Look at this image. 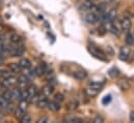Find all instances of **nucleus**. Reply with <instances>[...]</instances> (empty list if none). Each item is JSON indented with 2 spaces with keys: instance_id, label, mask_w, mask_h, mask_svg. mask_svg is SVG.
<instances>
[{
  "instance_id": "obj_36",
  "label": "nucleus",
  "mask_w": 134,
  "mask_h": 123,
  "mask_svg": "<svg viewBox=\"0 0 134 123\" xmlns=\"http://www.w3.org/2000/svg\"><path fill=\"white\" fill-rule=\"evenodd\" d=\"M4 116H5V114H4L3 110H0V119H3V118H4Z\"/></svg>"
},
{
  "instance_id": "obj_41",
  "label": "nucleus",
  "mask_w": 134,
  "mask_h": 123,
  "mask_svg": "<svg viewBox=\"0 0 134 123\" xmlns=\"http://www.w3.org/2000/svg\"><path fill=\"white\" fill-rule=\"evenodd\" d=\"M92 1H94V2H95V1H97V0H92Z\"/></svg>"
},
{
  "instance_id": "obj_12",
  "label": "nucleus",
  "mask_w": 134,
  "mask_h": 123,
  "mask_svg": "<svg viewBox=\"0 0 134 123\" xmlns=\"http://www.w3.org/2000/svg\"><path fill=\"white\" fill-rule=\"evenodd\" d=\"M26 90H27V93H28V102H30L31 99H32V97L37 93L36 86H35V85H29Z\"/></svg>"
},
{
  "instance_id": "obj_9",
  "label": "nucleus",
  "mask_w": 134,
  "mask_h": 123,
  "mask_svg": "<svg viewBox=\"0 0 134 123\" xmlns=\"http://www.w3.org/2000/svg\"><path fill=\"white\" fill-rule=\"evenodd\" d=\"M48 103H49V100H48L47 96H45L43 93H41V94H40V99H38V101L36 102L37 107H38L40 109H45V108L48 107Z\"/></svg>"
},
{
  "instance_id": "obj_15",
  "label": "nucleus",
  "mask_w": 134,
  "mask_h": 123,
  "mask_svg": "<svg viewBox=\"0 0 134 123\" xmlns=\"http://www.w3.org/2000/svg\"><path fill=\"white\" fill-rule=\"evenodd\" d=\"M100 92H101L100 90H97V89L92 88V87H90V86H87V87L85 88V93H86V95L90 96V97H94V96L98 95Z\"/></svg>"
},
{
  "instance_id": "obj_14",
  "label": "nucleus",
  "mask_w": 134,
  "mask_h": 123,
  "mask_svg": "<svg viewBox=\"0 0 134 123\" xmlns=\"http://www.w3.org/2000/svg\"><path fill=\"white\" fill-rule=\"evenodd\" d=\"M19 64H20V66H21L22 69H28V68H31V62H30L29 59H27V58H23V59H21L20 62H19Z\"/></svg>"
},
{
  "instance_id": "obj_29",
  "label": "nucleus",
  "mask_w": 134,
  "mask_h": 123,
  "mask_svg": "<svg viewBox=\"0 0 134 123\" xmlns=\"http://www.w3.org/2000/svg\"><path fill=\"white\" fill-rule=\"evenodd\" d=\"M9 76V71L6 69H1L0 70V79H5L6 77Z\"/></svg>"
},
{
  "instance_id": "obj_39",
  "label": "nucleus",
  "mask_w": 134,
  "mask_h": 123,
  "mask_svg": "<svg viewBox=\"0 0 134 123\" xmlns=\"http://www.w3.org/2000/svg\"><path fill=\"white\" fill-rule=\"evenodd\" d=\"M3 87H4V86H3V83H2L1 81H0V90H1V89H2Z\"/></svg>"
},
{
  "instance_id": "obj_37",
  "label": "nucleus",
  "mask_w": 134,
  "mask_h": 123,
  "mask_svg": "<svg viewBox=\"0 0 134 123\" xmlns=\"http://www.w3.org/2000/svg\"><path fill=\"white\" fill-rule=\"evenodd\" d=\"M130 121L134 122V112H131V114H130Z\"/></svg>"
},
{
  "instance_id": "obj_23",
  "label": "nucleus",
  "mask_w": 134,
  "mask_h": 123,
  "mask_svg": "<svg viewBox=\"0 0 134 123\" xmlns=\"http://www.w3.org/2000/svg\"><path fill=\"white\" fill-rule=\"evenodd\" d=\"M25 72H24V75L25 76H27L30 80H32V79H34L35 77H36V73H35V71H34V70H31L30 68H28V69H23Z\"/></svg>"
},
{
  "instance_id": "obj_22",
  "label": "nucleus",
  "mask_w": 134,
  "mask_h": 123,
  "mask_svg": "<svg viewBox=\"0 0 134 123\" xmlns=\"http://www.w3.org/2000/svg\"><path fill=\"white\" fill-rule=\"evenodd\" d=\"M118 85H119V87H120L122 90H127V89L130 87V84H129L128 81H126V80H120L119 83H118Z\"/></svg>"
},
{
  "instance_id": "obj_8",
  "label": "nucleus",
  "mask_w": 134,
  "mask_h": 123,
  "mask_svg": "<svg viewBox=\"0 0 134 123\" xmlns=\"http://www.w3.org/2000/svg\"><path fill=\"white\" fill-rule=\"evenodd\" d=\"M73 78H75L77 81H83L87 78V73L83 69H78V70L73 71Z\"/></svg>"
},
{
  "instance_id": "obj_11",
  "label": "nucleus",
  "mask_w": 134,
  "mask_h": 123,
  "mask_svg": "<svg viewBox=\"0 0 134 123\" xmlns=\"http://www.w3.org/2000/svg\"><path fill=\"white\" fill-rule=\"evenodd\" d=\"M8 39H9V41H10L12 44H14V45L19 44L20 41H22L21 38H20V36H19L16 32H14V31H12V32L8 33Z\"/></svg>"
},
{
  "instance_id": "obj_7",
  "label": "nucleus",
  "mask_w": 134,
  "mask_h": 123,
  "mask_svg": "<svg viewBox=\"0 0 134 123\" xmlns=\"http://www.w3.org/2000/svg\"><path fill=\"white\" fill-rule=\"evenodd\" d=\"M29 83H30V79L25 76V75H21L19 78H18V84L20 85V87L22 89L24 88H27L29 86Z\"/></svg>"
},
{
  "instance_id": "obj_13",
  "label": "nucleus",
  "mask_w": 134,
  "mask_h": 123,
  "mask_svg": "<svg viewBox=\"0 0 134 123\" xmlns=\"http://www.w3.org/2000/svg\"><path fill=\"white\" fill-rule=\"evenodd\" d=\"M54 92V87H53V85H51V84H48V85H46V86H44V88L42 89V93L45 95V96H50L52 93Z\"/></svg>"
},
{
  "instance_id": "obj_16",
  "label": "nucleus",
  "mask_w": 134,
  "mask_h": 123,
  "mask_svg": "<svg viewBox=\"0 0 134 123\" xmlns=\"http://www.w3.org/2000/svg\"><path fill=\"white\" fill-rule=\"evenodd\" d=\"M65 121L68 123H81L83 122V120L79 117H76V116H68L65 118Z\"/></svg>"
},
{
  "instance_id": "obj_38",
  "label": "nucleus",
  "mask_w": 134,
  "mask_h": 123,
  "mask_svg": "<svg viewBox=\"0 0 134 123\" xmlns=\"http://www.w3.org/2000/svg\"><path fill=\"white\" fill-rule=\"evenodd\" d=\"M105 2H106L107 4H112V3L115 2V0H105Z\"/></svg>"
},
{
  "instance_id": "obj_26",
  "label": "nucleus",
  "mask_w": 134,
  "mask_h": 123,
  "mask_svg": "<svg viewBox=\"0 0 134 123\" xmlns=\"http://www.w3.org/2000/svg\"><path fill=\"white\" fill-rule=\"evenodd\" d=\"M7 103H8V101L6 100V99H4L2 96H0V110H5V108H6V106H7Z\"/></svg>"
},
{
  "instance_id": "obj_27",
  "label": "nucleus",
  "mask_w": 134,
  "mask_h": 123,
  "mask_svg": "<svg viewBox=\"0 0 134 123\" xmlns=\"http://www.w3.org/2000/svg\"><path fill=\"white\" fill-rule=\"evenodd\" d=\"M77 108H78V102L75 101V100L71 101V102L69 103V106H68V109H69L70 111H74V110H76Z\"/></svg>"
},
{
  "instance_id": "obj_33",
  "label": "nucleus",
  "mask_w": 134,
  "mask_h": 123,
  "mask_svg": "<svg viewBox=\"0 0 134 123\" xmlns=\"http://www.w3.org/2000/svg\"><path fill=\"white\" fill-rule=\"evenodd\" d=\"M93 122L94 123H103L104 122V119H103V117H101V116H96V117L94 118Z\"/></svg>"
},
{
  "instance_id": "obj_10",
  "label": "nucleus",
  "mask_w": 134,
  "mask_h": 123,
  "mask_svg": "<svg viewBox=\"0 0 134 123\" xmlns=\"http://www.w3.org/2000/svg\"><path fill=\"white\" fill-rule=\"evenodd\" d=\"M47 108H48L50 111H52V112H57V111H59V109H60V102L54 99V100H52V101H49Z\"/></svg>"
},
{
  "instance_id": "obj_5",
  "label": "nucleus",
  "mask_w": 134,
  "mask_h": 123,
  "mask_svg": "<svg viewBox=\"0 0 134 123\" xmlns=\"http://www.w3.org/2000/svg\"><path fill=\"white\" fill-rule=\"evenodd\" d=\"M119 57L121 60L123 61H128L129 58L131 57V50L128 48V47H124L120 50V54H119Z\"/></svg>"
},
{
  "instance_id": "obj_19",
  "label": "nucleus",
  "mask_w": 134,
  "mask_h": 123,
  "mask_svg": "<svg viewBox=\"0 0 134 123\" xmlns=\"http://www.w3.org/2000/svg\"><path fill=\"white\" fill-rule=\"evenodd\" d=\"M126 44L131 46L134 44V34L133 32L129 30L128 32H126Z\"/></svg>"
},
{
  "instance_id": "obj_25",
  "label": "nucleus",
  "mask_w": 134,
  "mask_h": 123,
  "mask_svg": "<svg viewBox=\"0 0 134 123\" xmlns=\"http://www.w3.org/2000/svg\"><path fill=\"white\" fill-rule=\"evenodd\" d=\"M2 97H3L4 99H6L7 101H10V100H12V91H10V90L4 91L3 94H2Z\"/></svg>"
},
{
  "instance_id": "obj_30",
  "label": "nucleus",
  "mask_w": 134,
  "mask_h": 123,
  "mask_svg": "<svg viewBox=\"0 0 134 123\" xmlns=\"http://www.w3.org/2000/svg\"><path fill=\"white\" fill-rule=\"evenodd\" d=\"M21 122L23 123H29L31 122V117L29 116V115H27V114H25L22 118H21Z\"/></svg>"
},
{
  "instance_id": "obj_40",
  "label": "nucleus",
  "mask_w": 134,
  "mask_h": 123,
  "mask_svg": "<svg viewBox=\"0 0 134 123\" xmlns=\"http://www.w3.org/2000/svg\"><path fill=\"white\" fill-rule=\"evenodd\" d=\"M2 30V26H1V24H0V31Z\"/></svg>"
},
{
  "instance_id": "obj_2",
  "label": "nucleus",
  "mask_w": 134,
  "mask_h": 123,
  "mask_svg": "<svg viewBox=\"0 0 134 123\" xmlns=\"http://www.w3.org/2000/svg\"><path fill=\"white\" fill-rule=\"evenodd\" d=\"M84 20L88 24H96L98 23V13L94 10L86 11L84 15Z\"/></svg>"
},
{
  "instance_id": "obj_4",
  "label": "nucleus",
  "mask_w": 134,
  "mask_h": 123,
  "mask_svg": "<svg viewBox=\"0 0 134 123\" xmlns=\"http://www.w3.org/2000/svg\"><path fill=\"white\" fill-rule=\"evenodd\" d=\"M2 83H3V86H4V87H6V88H10V87H14V86L18 83V79H17L16 77L9 75V76L6 77L5 79H3Z\"/></svg>"
},
{
  "instance_id": "obj_6",
  "label": "nucleus",
  "mask_w": 134,
  "mask_h": 123,
  "mask_svg": "<svg viewBox=\"0 0 134 123\" xmlns=\"http://www.w3.org/2000/svg\"><path fill=\"white\" fill-rule=\"evenodd\" d=\"M93 7H94V1H92V0H85L84 2H82V3L80 4V6H79V10H80V11H84V13H86V11L92 10Z\"/></svg>"
},
{
  "instance_id": "obj_28",
  "label": "nucleus",
  "mask_w": 134,
  "mask_h": 123,
  "mask_svg": "<svg viewBox=\"0 0 134 123\" xmlns=\"http://www.w3.org/2000/svg\"><path fill=\"white\" fill-rule=\"evenodd\" d=\"M15 109H16V107H15V104H14V103L12 102V100H10V101H8V103H7V106H6V108H5L4 111L10 113V112H13Z\"/></svg>"
},
{
  "instance_id": "obj_20",
  "label": "nucleus",
  "mask_w": 134,
  "mask_h": 123,
  "mask_svg": "<svg viewBox=\"0 0 134 123\" xmlns=\"http://www.w3.org/2000/svg\"><path fill=\"white\" fill-rule=\"evenodd\" d=\"M25 112H26V111H24V110H22L21 108L18 107V108L15 109V117H16L17 119H20V120H21V118L26 114Z\"/></svg>"
},
{
  "instance_id": "obj_17",
  "label": "nucleus",
  "mask_w": 134,
  "mask_h": 123,
  "mask_svg": "<svg viewBox=\"0 0 134 123\" xmlns=\"http://www.w3.org/2000/svg\"><path fill=\"white\" fill-rule=\"evenodd\" d=\"M9 70L14 73H19V72H21L22 68L19 63H12V64H9Z\"/></svg>"
},
{
  "instance_id": "obj_31",
  "label": "nucleus",
  "mask_w": 134,
  "mask_h": 123,
  "mask_svg": "<svg viewBox=\"0 0 134 123\" xmlns=\"http://www.w3.org/2000/svg\"><path fill=\"white\" fill-rule=\"evenodd\" d=\"M111 99H112V98H111V95H106V96L102 99V103H103V104H108V103L111 101Z\"/></svg>"
},
{
  "instance_id": "obj_24",
  "label": "nucleus",
  "mask_w": 134,
  "mask_h": 123,
  "mask_svg": "<svg viewBox=\"0 0 134 123\" xmlns=\"http://www.w3.org/2000/svg\"><path fill=\"white\" fill-rule=\"evenodd\" d=\"M19 108H21L22 110H24V111H26L27 110V108H28V101L27 100H25V99H21L20 100V102H19V106H18Z\"/></svg>"
},
{
  "instance_id": "obj_32",
  "label": "nucleus",
  "mask_w": 134,
  "mask_h": 123,
  "mask_svg": "<svg viewBox=\"0 0 134 123\" xmlns=\"http://www.w3.org/2000/svg\"><path fill=\"white\" fill-rule=\"evenodd\" d=\"M108 73H109V76H110V77L114 78V77H115V76L118 75V69L113 67V68H111V69H110V70L108 71Z\"/></svg>"
},
{
  "instance_id": "obj_3",
  "label": "nucleus",
  "mask_w": 134,
  "mask_h": 123,
  "mask_svg": "<svg viewBox=\"0 0 134 123\" xmlns=\"http://www.w3.org/2000/svg\"><path fill=\"white\" fill-rule=\"evenodd\" d=\"M120 24H121V29L123 32H128V31L131 29V20L128 16H124L123 19L120 21Z\"/></svg>"
},
{
  "instance_id": "obj_1",
  "label": "nucleus",
  "mask_w": 134,
  "mask_h": 123,
  "mask_svg": "<svg viewBox=\"0 0 134 123\" xmlns=\"http://www.w3.org/2000/svg\"><path fill=\"white\" fill-rule=\"evenodd\" d=\"M87 50H88V52H90V53H91L95 58L99 59V60H101V61H107L106 54H105L101 49H99L98 47L90 46V47L87 48Z\"/></svg>"
},
{
  "instance_id": "obj_34",
  "label": "nucleus",
  "mask_w": 134,
  "mask_h": 123,
  "mask_svg": "<svg viewBox=\"0 0 134 123\" xmlns=\"http://www.w3.org/2000/svg\"><path fill=\"white\" fill-rule=\"evenodd\" d=\"M54 99H55V100H57V101H59V102H62V101H64L65 97H64V95H63V94L58 93V94H56V95H55V98H54Z\"/></svg>"
},
{
  "instance_id": "obj_21",
  "label": "nucleus",
  "mask_w": 134,
  "mask_h": 123,
  "mask_svg": "<svg viewBox=\"0 0 134 123\" xmlns=\"http://www.w3.org/2000/svg\"><path fill=\"white\" fill-rule=\"evenodd\" d=\"M103 83H100V82H98V81H93V82H91L87 86H90V87H92V88H95V89H97V90H102V88H103Z\"/></svg>"
},
{
  "instance_id": "obj_18",
  "label": "nucleus",
  "mask_w": 134,
  "mask_h": 123,
  "mask_svg": "<svg viewBox=\"0 0 134 123\" xmlns=\"http://www.w3.org/2000/svg\"><path fill=\"white\" fill-rule=\"evenodd\" d=\"M12 91V101L13 100H20L21 99V89H14Z\"/></svg>"
},
{
  "instance_id": "obj_35",
  "label": "nucleus",
  "mask_w": 134,
  "mask_h": 123,
  "mask_svg": "<svg viewBox=\"0 0 134 123\" xmlns=\"http://www.w3.org/2000/svg\"><path fill=\"white\" fill-rule=\"evenodd\" d=\"M37 122H38V123L49 122V119H48V117H42V118H40V119L37 120Z\"/></svg>"
},
{
  "instance_id": "obj_42",
  "label": "nucleus",
  "mask_w": 134,
  "mask_h": 123,
  "mask_svg": "<svg viewBox=\"0 0 134 123\" xmlns=\"http://www.w3.org/2000/svg\"><path fill=\"white\" fill-rule=\"evenodd\" d=\"M0 22H1V18H0Z\"/></svg>"
}]
</instances>
